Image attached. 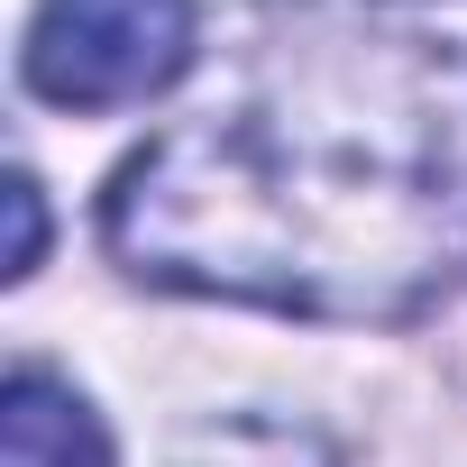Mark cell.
Listing matches in <instances>:
<instances>
[{
	"mask_svg": "<svg viewBox=\"0 0 467 467\" xmlns=\"http://www.w3.org/2000/svg\"><path fill=\"white\" fill-rule=\"evenodd\" d=\"M0 467H110V440L74 385L47 367H19L0 394Z\"/></svg>",
	"mask_w": 467,
	"mask_h": 467,
	"instance_id": "obj_3",
	"label": "cell"
},
{
	"mask_svg": "<svg viewBox=\"0 0 467 467\" xmlns=\"http://www.w3.org/2000/svg\"><path fill=\"white\" fill-rule=\"evenodd\" d=\"M19 65L56 110H129L192 65V0H37Z\"/></svg>",
	"mask_w": 467,
	"mask_h": 467,
	"instance_id": "obj_2",
	"label": "cell"
},
{
	"mask_svg": "<svg viewBox=\"0 0 467 467\" xmlns=\"http://www.w3.org/2000/svg\"><path fill=\"white\" fill-rule=\"evenodd\" d=\"M0 202H10V285H19V275H37V257H47V202H37L28 174H10Z\"/></svg>",
	"mask_w": 467,
	"mask_h": 467,
	"instance_id": "obj_5",
	"label": "cell"
},
{
	"mask_svg": "<svg viewBox=\"0 0 467 467\" xmlns=\"http://www.w3.org/2000/svg\"><path fill=\"white\" fill-rule=\"evenodd\" d=\"M174 467H339L321 449V431H294V421H202L174 440Z\"/></svg>",
	"mask_w": 467,
	"mask_h": 467,
	"instance_id": "obj_4",
	"label": "cell"
},
{
	"mask_svg": "<svg viewBox=\"0 0 467 467\" xmlns=\"http://www.w3.org/2000/svg\"><path fill=\"white\" fill-rule=\"evenodd\" d=\"M110 248L147 285L275 312H403L449 257V147L421 119L211 110L119 165Z\"/></svg>",
	"mask_w": 467,
	"mask_h": 467,
	"instance_id": "obj_1",
	"label": "cell"
}]
</instances>
